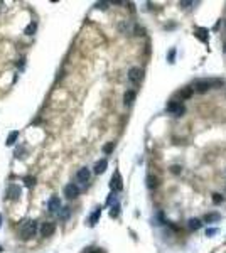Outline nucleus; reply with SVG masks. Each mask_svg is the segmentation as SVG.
I'll return each instance as SVG.
<instances>
[{
  "label": "nucleus",
  "instance_id": "20e7f679",
  "mask_svg": "<svg viewBox=\"0 0 226 253\" xmlns=\"http://www.w3.org/2000/svg\"><path fill=\"white\" fill-rule=\"evenodd\" d=\"M167 111H171L172 115H175V117H182L186 111V108L182 106L181 103H177V101H171L169 105H167Z\"/></svg>",
  "mask_w": 226,
  "mask_h": 253
},
{
  "label": "nucleus",
  "instance_id": "6ab92c4d",
  "mask_svg": "<svg viewBox=\"0 0 226 253\" xmlns=\"http://www.w3.org/2000/svg\"><path fill=\"white\" fill-rule=\"evenodd\" d=\"M192 93H194V89H192V88H184L179 95H181L184 100H187V98H191V96H192Z\"/></svg>",
  "mask_w": 226,
  "mask_h": 253
},
{
  "label": "nucleus",
  "instance_id": "2f4dec72",
  "mask_svg": "<svg viewBox=\"0 0 226 253\" xmlns=\"http://www.w3.org/2000/svg\"><path fill=\"white\" fill-rule=\"evenodd\" d=\"M224 52H226V46H224Z\"/></svg>",
  "mask_w": 226,
  "mask_h": 253
},
{
  "label": "nucleus",
  "instance_id": "c756f323",
  "mask_svg": "<svg viewBox=\"0 0 226 253\" xmlns=\"http://www.w3.org/2000/svg\"><path fill=\"white\" fill-rule=\"evenodd\" d=\"M106 5H108L106 2H101V3H98V9H106Z\"/></svg>",
  "mask_w": 226,
  "mask_h": 253
},
{
  "label": "nucleus",
  "instance_id": "5701e85b",
  "mask_svg": "<svg viewBox=\"0 0 226 253\" xmlns=\"http://www.w3.org/2000/svg\"><path fill=\"white\" fill-rule=\"evenodd\" d=\"M68 216H69V208H63V211L59 213V218L61 219H66Z\"/></svg>",
  "mask_w": 226,
  "mask_h": 253
},
{
  "label": "nucleus",
  "instance_id": "f3484780",
  "mask_svg": "<svg viewBox=\"0 0 226 253\" xmlns=\"http://www.w3.org/2000/svg\"><path fill=\"white\" fill-rule=\"evenodd\" d=\"M100 214H101V209L96 208V209H95V213L91 214V218H89V225L95 226V225H96V221H98V218H100Z\"/></svg>",
  "mask_w": 226,
  "mask_h": 253
},
{
  "label": "nucleus",
  "instance_id": "7c9ffc66",
  "mask_svg": "<svg viewBox=\"0 0 226 253\" xmlns=\"http://www.w3.org/2000/svg\"><path fill=\"white\" fill-rule=\"evenodd\" d=\"M89 253H98V251H89Z\"/></svg>",
  "mask_w": 226,
  "mask_h": 253
},
{
  "label": "nucleus",
  "instance_id": "a211bd4d",
  "mask_svg": "<svg viewBox=\"0 0 226 253\" xmlns=\"http://www.w3.org/2000/svg\"><path fill=\"white\" fill-rule=\"evenodd\" d=\"M19 139V132H10V135H9V139H7V145H14L15 143V140Z\"/></svg>",
  "mask_w": 226,
  "mask_h": 253
},
{
  "label": "nucleus",
  "instance_id": "ddd939ff",
  "mask_svg": "<svg viewBox=\"0 0 226 253\" xmlns=\"http://www.w3.org/2000/svg\"><path fill=\"white\" fill-rule=\"evenodd\" d=\"M157 186H159V179L152 174L147 176V187H149V189H155Z\"/></svg>",
  "mask_w": 226,
  "mask_h": 253
},
{
  "label": "nucleus",
  "instance_id": "c85d7f7f",
  "mask_svg": "<svg viewBox=\"0 0 226 253\" xmlns=\"http://www.w3.org/2000/svg\"><path fill=\"white\" fill-rule=\"evenodd\" d=\"M214 233H218V230H208V231H206L208 236H211V234H214Z\"/></svg>",
  "mask_w": 226,
  "mask_h": 253
},
{
  "label": "nucleus",
  "instance_id": "cd10ccee",
  "mask_svg": "<svg viewBox=\"0 0 226 253\" xmlns=\"http://www.w3.org/2000/svg\"><path fill=\"white\" fill-rule=\"evenodd\" d=\"M174 56H175V49H172L169 52V61H171V63H174Z\"/></svg>",
  "mask_w": 226,
  "mask_h": 253
},
{
  "label": "nucleus",
  "instance_id": "6e6552de",
  "mask_svg": "<svg viewBox=\"0 0 226 253\" xmlns=\"http://www.w3.org/2000/svg\"><path fill=\"white\" fill-rule=\"evenodd\" d=\"M76 179H78V182L86 184V182L89 180V171H88L86 167L80 169V171H78V174H76Z\"/></svg>",
  "mask_w": 226,
  "mask_h": 253
},
{
  "label": "nucleus",
  "instance_id": "0eeeda50",
  "mask_svg": "<svg viewBox=\"0 0 226 253\" xmlns=\"http://www.w3.org/2000/svg\"><path fill=\"white\" fill-rule=\"evenodd\" d=\"M110 186H112L113 191H121L123 189V184H121V176L120 172H115V176L112 177V182H110Z\"/></svg>",
  "mask_w": 226,
  "mask_h": 253
},
{
  "label": "nucleus",
  "instance_id": "f257e3e1",
  "mask_svg": "<svg viewBox=\"0 0 226 253\" xmlns=\"http://www.w3.org/2000/svg\"><path fill=\"white\" fill-rule=\"evenodd\" d=\"M223 85L221 79H198L196 81V91L198 93H206L209 88H218V86Z\"/></svg>",
  "mask_w": 226,
  "mask_h": 253
},
{
  "label": "nucleus",
  "instance_id": "dca6fc26",
  "mask_svg": "<svg viewBox=\"0 0 226 253\" xmlns=\"http://www.w3.org/2000/svg\"><path fill=\"white\" fill-rule=\"evenodd\" d=\"M201 225H203V223H201V219H198V218H192V219H189V230H199L201 228Z\"/></svg>",
  "mask_w": 226,
  "mask_h": 253
},
{
  "label": "nucleus",
  "instance_id": "2eb2a0df",
  "mask_svg": "<svg viewBox=\"0 0 226 253\" xmlns=\"http://www.w3.org/2000/svg\"><path fill=\"white\" fill-rule=\"evenodd\" d=\"M220 218L221 216L218 214V213H209V214L204 216V221L206 223H214V221H220Z\"/></svg>",
  "mask_w": 226,
  "mask_h": 253
},
{
  "label": "nucleus",
  "instance_id": "4be33fe9",
  "mask_svg": "<svg viewBox=\"0 0 226 253\" xmlns=\"http://www.w3.org/2000/svg\"><path fill=\"white\" fill-rule=\"evenodd\" d=\"M113 149H115V143H113V142H108L105 147H103V152H105V154H110Z\"/></svg>",
  "mask_w": 226,
  "mask_h": 253
},
{
  "label": "nucleus",
  "instance_id": "4468645a",
  "mask_svg": "<svg viewBox=\"0 0 226 253\" xmlns=\"http://www.w3.org/2000/svg\"><path fill=\"white\" fill-rule=\"evenodd\" d=\"M196 37L201 39V41L204 42V44H208V29H196Z\"/></svg>",
  "mask_w": 226,
  "mask_h": 253
},
{
  "label": "nucleus",
  "instance_id": "a878e982",
  "mask_svg": "<svg viewBox=\"0 0 226 253\" xmlns=\"http://www.w3.org/2000/svg\"><path fill=\"white\" fill-rule=\"evenodd\" d=\"M171 171L174 172V174H179V172H181V167H179V165H172Z\"/></svg>",
  "mask_w": 226,
  "mask_h": 253
},
{
  "label": "nucleus",
  "instance_id": "1a4fd4ad",
  "mask_svg": "<svg viewBox=\"0 0 226 253\" xmlns=\"http://www.w3.org/2000/svg\"><path fill=\"white\" fill-rule=\"evenodd\" d=\"M7 196H9L12 201H17L20 197V187L19 186H14V184H12V186L9 187V191H7Z\"/></svg>",
  "mask_w": 226,
  "mask_h": 253
},
{
  "label": "nucleus",
  "instance_id": "412c9836",
  "mask_svg": "<svg viewBox=\"0 0 226 253\" xmlns=\"http://www.w3.org/2000/svg\"><path fill=\"white\" fill-rule=\"evenodd\" d=\"M224 201V197L223 196H221V194H213V202H214V204H221V202H223Z\"/></svg>",
  "mask_w": 226,
  "mask_h": 253
},
{
  "label": "nucleus",
  "instance_id": "39448f33",
  "mask_svg": "<svg viewBox=\"0 0 226 253\" xmlns=\"http://www.w3.org/2000/svg\"><path fill=\"white\" fill-rule=\"evenodd\" d=\"M78 194H80V187H78L76 184H68V186L64 187V196L69 197V199L78 197Z\"/></svg>",
  "mask_w": 226,
  "mask_h": 253
},
{
  "label": "nucleus",
  "instance_id": "b1692460",
  "mask_svg": "<svg viewBox=\"0 0 226 253\" xmlns=\"http://www.w3.org/2000/svg\"><path fill=\"white\" fill-rule=\"evenodd\" d=\"M24 182H26L27 187H31V186H34V184H35V179H34V177H26V179H24Z\"/></svg>",
  "mask_w": 226,
  "mask_h": 253
},
{
  "label": "nucleus",
  "instance_id": "423d86ee",
  "mask_svg": "<svg viewBox=\"0 0 226 253\" xmlns=\"http://www.w3.org/2000/svg\"><path fill=\"white\" fill-rule=\"evenodd\" d=\"M54 231H56V225H54V223H49V221L42 223V226H41V234H42V236H51Z\"/></svg>",
  "mask_w": 226,
  "mask_h": 253
},
{
  "label": "nucleus",
  "instance_id": "9b49d317",
  "mask_svg": "<svg viewBox=\"0 0 226 253\" xmlns=\"http://www.w3.org/2000/svg\"><path fill=\"white\" fill-rule=\"evenodd\" d=\"M106 165H108L106 159H101V160H98V162L95 164V174H103V172L106 171Z\"/></svg>",
  "mask_w": 226,
  "mask_h": 253
},
{
  "label": "nucleus",
  "instance_id": "f03ea898",
  "mask_svg": "<svg viewBox=\"0 0 226 253\" xmlns=\"http://www.w3.org/2000/svg\"><path fill=\"white\" fill-rule=\"evenodd\" d=\"M35 231H37V223L26 221L20 226V236H22V240H29V238H32L35 234Z\"/></svg>",
  "mask_w": 226,
  "mask_h": 253
},
{
  "label": "nucleus",
  "instance_id": "bb28decb",
  "mask_svg": "<svg viewBox=\"0 0 226 253\" xmlns=\"http://www.w3.org/2000/svg\"><path fill=\"white\" fill-rule=\"evenodd\" d=\"M181 5L182 7H187V9H189L191 5H196V2H181Z\"/></svg>",
  "mask_w": 226,
  "mask_h": 253
},
{
  "label": "nucleus",
  "instance_id": "7ed1b4c3",
  "mask_svg": "<svg viewBox=\"0 0 226 253\" xmlns=\"http://www.w3.org/2000/svg\"><path fill=\"white\" fill-rule=\"evenodd\" d=\"M143 78V71L140 68H130V71H128V79H130L134 85H138V83L142 81Z\"/></svg>",
  "mask_w": 226,
  "mask_h": 253
},
{
  "label": "nucleus",
  "instance_id": "aec40b11",
  "mask_svg": "<svg viewBox=\"0 0 226 253\" xmlns=\"http://www.w3.org/2000/svg\"><path fill=\"white\" fill-rule=\"evenodd\" d=\"M35 27H37V25H35L34 22H32V24H29L27 27H26V34H27V35H32V34L35 32Z\"/></svg>",
  "mask_w": 226,
  "mask_h": 253
},
{
  "label": "nucleus",
  "instance_id": "f8f14e48",
  "mask_svg": "<svg viewBox=\"0 0 226 253\" xmlns=\"http://www.w3.org/2000/svg\"><path fill=\"white\" fill-rule=\"evenodd\" d=\"M135 96H137V93L134 91V89H128L127 93H125V96H123V101H125V105H132L135 101Z\"/></svg>",
  "mask_w": 226,
  "mask_h": 253
},
{
  "label": "nucleus",
  "instance_id": "393cba45",
  "mask_svg": "<svg viewBox=\"0 0 226 253\" xmlns=\"http://www.w3.org/2000/svg\"><path fill=\"white\" fill-rule=\"evenodd\" d=\"M118 204H115L113 208H112V211H110V216H112V218H115V216H118Z\"/></svg>",
  "mask_w": 226,
  "mask_h": 253
},
{
  "label": "nucleus",
  "instance_id": "473e14b6",
  "mask_svg": "<svg viewBox=\"0 0 226 253\" xmlns=\"http://www.w3.org/2000/svg\"><path fill=\"white\" fill-rule=\"evenodd\" d=\"M0 250H2V248H0Z\"/></svg>",
  "mask_w": 226,
  "mask_h": 253
},
{
  "label": "nucleus",
  "instance_id": "9d476101",
  "mask_svg": "<svg viewBox=\"0 0 226 253\" xmlns=\"http://www.w3.org/2000/svg\"><path fill=\"white\" fill-rule=\"evenodd\" d=\"M61 208V201H59V197L57 196H52L51 199L47 201V209L51 213H54V211H57V209Z\"/></svg>",
  "mask_w": 226,
  "mask_h": 253
}]
</instances>
